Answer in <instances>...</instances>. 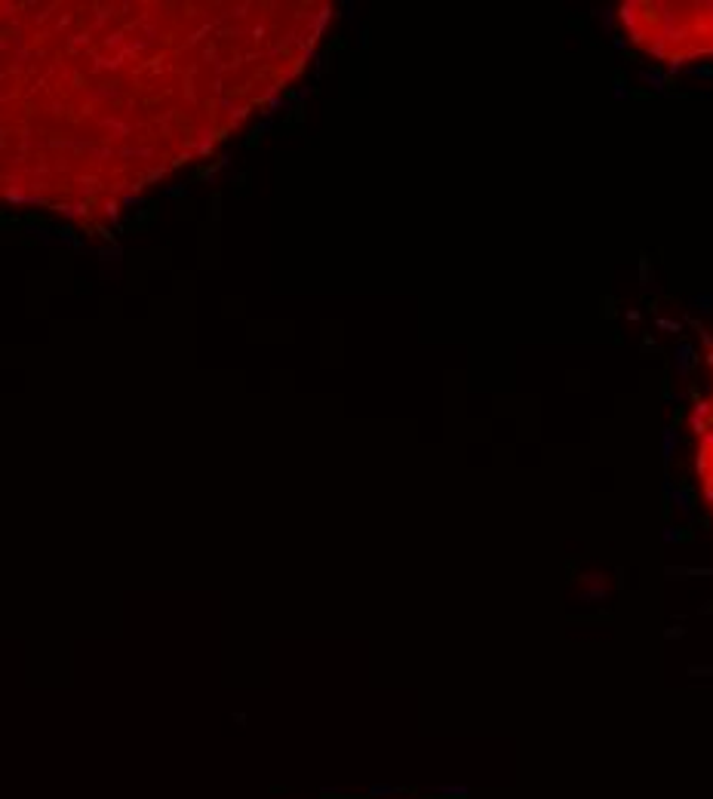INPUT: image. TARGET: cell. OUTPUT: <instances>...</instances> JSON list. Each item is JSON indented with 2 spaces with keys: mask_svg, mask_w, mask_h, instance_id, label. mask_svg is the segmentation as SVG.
<instances>
[{
  "mask_svg": "<svg viewBox=\"0 0 713 799\" xmlns=\"http://www.w3.org/2000/svg\"><path fill=\"white\" fill-rule=\"evenodd\" d=\"M22 225H25V221H18V219H9V216H0V231H18Z\"/></svg>",
  "mask_w": 713,
  "mask_h": 799,
  "instance_id": "obj_5",
  "label": "cell"
},
{
  "mask_svg": "<svg viewBox=\"0 0 713 799\" xmlns=\"http://www.w3.org/2000/svg\"><path fill=\"white\" fill-rule=\"evenodd\" d=\"M624 37L636 50L668 65L713 55V4H652L634 0L618 13Z\"/></svg>",
  "mask_w": 713,
  "mask_h": 799,
  "instance_id": "obj_1",
  "label": "cell"
},
{
  "mask_svg": "<svg viewBox=\"0 0 713 799\" xmlns=\"http://www.w3.org/2000/svg\"><path fill=\"white\" fill-rule=\"evenodd\" d=\"M170 197H184V188H182V184H179V188H172V191H170Z\"/></svg>",
  "mask_w": 713,
  "mask_h": 799,
  "instance_id": "obj_9",
  "label": "cell"
},
{
  "mask_svg": "<svg viewBox=\"0 0 713 799\" xmlns=\"http://www.w3.org/2000/svg\"><path fill=\"white\" fill-rule=\"evenodd\" d=\"M225 163H228V157H221V160H216V163H206V166H197V170H194V175H191V179H194V182H206L209 175H216V172H219V170H221V166H225Z\"/></svg>",
  "mask_w": 713,
  "mask_h": 799,
  "instance_id": "obj_4",
  "label": "cell"
},
{
  "mask_svg": "<svg viewBox=\"0 0 713 799\" xmlns=\"http://www.w3.org/2000/svg\"><path fill=\"white\" fill-rule=\"evenodd\" d=\"M707 382H704V394L698 397V409H695V468H698V483L701 492H704L707 505L713 510V345L707 348Z\"/></svg>",
  "mask_w": 713,
  "mask_h": 799,
  "instance_id": "obj_2",
  "label": "cell"
},
{
  "mask_svg": "<svg viewBox=\"0 0 713 799\" xmlns=\"http://www.w3.org/2000/svg\"><path fill=\"white\" fill-rule=\"evenodd\" d=\"M92 228H96V231H99V234H101V237H105V240H108V243H114V234H111V231H108L105 225H92Z\"/></svg>",
  "mask_w": 713,
  "mask_h": 799,
  "instance_id": "obj_7",
  "label": "cell"
},
{
  "mask_svg": "<svg viewBox=\"0 0 713 799\" xmlns=\"http://www.w3.org/2000/svg\"><path fill=\"white\" fill-rule=\"evenodd\" d=\"M157 216H160V203H148L145 209H138L136 212V219L129 221V225H123V231H133V234H138V231H148L157 221Z\"/></svg>",
  "mask_w": 713,
  "mask_h": 799,
  "instance_id": "obj_3",
  "label": "cell"
},
{
  "mask_svg": "<svg viewBox=\"0 0 713 799\" xmlns=\"http://www.w3.org/2000/svg\"><path fill=\"white\" fill-rule=\"evenodd\" d=\"M262 133H265V126H255L253 136L246 138V145H249V148H258V142H262Z\"/></svg>",
  "mask_w": 713,
  "mask_h": 799,
  "instance_id": "obj_6",
  "label": "cell"
},
{
  "mask_svg": "<svg viewBox=\"0 0 713 799\" xmlns=\"http://www.w3.org/2000/svg\"><path fill=\"white\" fill-rule=\"evenodd\" d=\"M212 138H216V142H225V138H228V126H219L216 133H212Z\"/></svg>",
  "mask_w": 713,
  "mask_h": 799,
  "instance_id": "obj_8",
  "label": "cell"
}]
</instances>
